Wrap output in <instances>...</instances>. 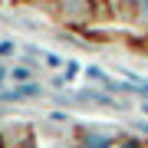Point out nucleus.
<instances>
[{"instance_id":"nucleus-8","label":"nucleus","mask_w":148,"mask_h":148,"mask_svg":"<svg viewBox=\"0 0 148 148\" xmlns=\"http://www.w3.org/2000/svg\"><path fill=\"white\" fill-rule=\"evenodd\" d=\"M0 79H3V69H0Z\"/></svg>"},{"instance_id":"nucleus-4","label":"nucleus","mask_w":148,"mask_h":148,"mask_svg":"<svg viewBox=\"0 0 148 148\" xmlns=\"http://www.w3.org/2000/svg\"><path fill=\"white\" fill-rule=\"evenodd\" d=\"M119 148H142V145H138V142H122Z\"/></svg>"},{"instance_id":"nucleus-1","label":"nucleus","mask_w":148,"mask_h":148,"mask_svg":"<svg viewBox=\"0 0 148 148\" xmlns=\"http://www.w3.org/2000/svg\"><path fill=\"white\" fill-rule=\"evenodd\" d=\"M43 89L36 82H23V86H13L10 92H0V99H10V102H20V99H36Z\"/></svg>"},{"instance_id":"nucleus-6","label":"nucleus","mask_w":148,"mask_h":148,"mask_svg":"<svg viewBox=\"0 0 148 148\" xmlns=\"http://www.w3.org/2000/svg\"><path fill=\"white\" fill-rule=\"evenodd\" d=\"M142 112H145V115H148V99H145V102H142Z\"/></svg>"},{"instance_id":"nucleus-3","label":"nucleus","mask_w":148,"mask_h":148,"mask_svg":"<svg viewBox=\"0 0 148 148\" xmlns=\"http://www.w3.org/2000/svg\"><path fill=\"white\" fill-rule=\"evenodd\" d=\"M16 53V43L13 40H3V43H0V56H13Z\"/></svg>"},{"instance_id":"nucleus-2","label":"nucleus","mask_w":148,"mask_h":148,"mask_svg":"<svg viewBox=\"0 0 148 148\" xmlns=\"http://www.w3.org/2000/svg\"><path fill=\"white\" fill-rule=\"evenodd\" d=\"M112 145V138H106V135H86L82 138V148H109Z\"/></svg>"},{"instance_id":"nucleus-5","label":"nucleus","mask_w":148,"mask_h":148,"mask_svg":"<svg viewBox=\"0 0 148 148\" xmlns=\"http://www.w3.org/2000/svg\"><path fill=\"white\" fill-rule=\"evenodd\" d=\"M138 128H142V132H148V122H138Z\"/></svg>"},{"instance_id":"nucleus-7","label":"nucleus","mask_w":148,"mask_h":148,"mask_svg":"<svg viewBox=\"0 0 148 148\" xmlns=\"http://www.w3.org/2000/svg\"><path fill=\"white\" fill-rule=\"evenodd\" d=\"M142 10H145V13H148V0H142Z\"/></svg>"}]
</instances>
